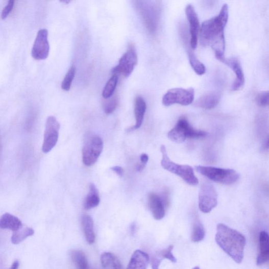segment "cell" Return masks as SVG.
Instances as JSON below:
<instances>
[{
    "mask_svg": "<svg viewBox=\"0 0 269 269\" xmlns=\"http://www.w3.org/2000/svg\"><path fill=\"white\" fill-rule=\"evenodd\" d=\"M228 19L229 7L225 4L219 14L205 21L200 29L201 44L211 47L220 61L225 58V29Z\"/></svg>",
    "mask_w": 269,
    "mask_h": 269,
    "instance_id": "cell-1",
    "label": "cell"
},
{
    "mask_svg": "<svg viewBox=\"0 0 269 269\" xmlns=\"http://www.w3.org/2000/svg\"><path fill=\"white\" fill-rule=\"evenodd\" d=\"M215 240L224 252L236 263L240 264L242 262L246 239L240 232L219 224Z\"/></svg>",
    "mask_w": 269,
    "mask_h": 269,
    "instance_id": "cell-2",
    "label": "cell"
},
{
    "mask_svg": "<svg viewBox=\"0 0 269 269\" xmlns=\"http://www.w3.org/2000/svg\"><path fill=\"white\" fill-rule=\"evenodd\" d=\"M160 152L162 154L161 165L164 169L180 177L190 185L197 186L199 184V179L195 176L193 169L190 166L174 163L168 156L165 145L161 146Z\"/></svg>",
    "mask_w": 269,
    "mask_h": 269,
    "instance_id": "cell-3",
    "label": "cell"
},
{
    "mask_svg": "<svg viewBox=\"0 0 269 269\" xmlns=\"http://www.w3.org/2000/svg\"><path fill=\"white\" fill-rule=\"evenodd\" d=\"M195 169L210 180L224 185L234 184L239 179V174L234 169L204 166H197Z\"/></svg>",
    "mask_w": 269,
    "mask_h": 269,
    "instance_id": "cell-4",
    "label": "cell"
},
{
    "mask_svg": "<svg viewBox=\"0 0 269 269\" xmlns=\"http://www.w3.org/2000/svg\"><path fill=\"white\" fill-rule=\"evenodd\" d=\"M138 10L148 30L155 33L158 28L161 13L159 2H138Z\"/></svg>",
    "mask_w": 269,
    "mask_h": 269,
    "instance_id": "cell-5",
    "label": "cell"
},
{
    "mask_svg": "<svg viewBox=\"0 0 269 269\" xmlns=\"http://www.w3.org/2000/svg\"><path fill=\"white\" fill-rule=\"evenodd\" d=\"M207 135V132L194 129L185 117H182L168 132V137L173 142L182 143L187 138L199 139Z\"/></svg>",
    "mask_w": 269,
    "mask_h": 269,
    "instance_id": "cell-6",
    "label": "cell"
},
{
    "mask_svg": "<svg viewBox=\"0 0 269 269\" xmlns=\"http://www.w3.org/2000/svg\"><path fill=\"white\" fill-rule=\"evenodd\" d=\"M103 150V141L96 135H89L86 137L82 150V160L88 167L93 165L97 161Z\"/></svg>",
    "mask_w": 269,
    "mask_h": 269,
    "instance_id": "cell-7",
    "label": "cell"
},
{
    "mask_svg": "<svg viewBox=\"0 0 269 269\" xmlns=\"http://www.w3.org/2000/svg\"><path fill=\"white\" fill-rule=\"evenodd\" d=\"M194 91L192 88H175L169 89L164 95L163 104L165 106L174 104L187 106L191 104L194 100Z\"/></svg>",
    "mask_w": 269,
    "mask_h": 269,
    "instance_id": "cell-8",
    "label": "cell"
},
{
    "mask_svg": "<svg viewBox=\"0 0 269 269\" xmlns=\"http://www.w3.org/2000/svg\"><path fill=\"white\" fill-rule=\"evenodd\" d=\"M218 203L217 192L213 185L208 182L203 183L199 193V208L205 213H209Z\"/></svg>",
    "mask_w": 269,
    "mask_h": 269,
    "instance_id": "cell-9",
    "label": "cell"
},
{
    "mask_svg": "<svg viewBox=\"0 0 269 269\" xmlns=\"http://www.w3.org/2000/svg\"><path fill=\"white\" fill-rule=\"evenodd\" d=\"M60 124L55 116H49L46 121L42 151L49 153L57 145L59 137Z\"/></svg>",
    "mask_w": 269,
    "mask_h": 269,
    "instance_id": "cell-10",
    "label": "cell"
},
{
    "mask_svg": "<svg viewBox=\"0 0 269 269\" xmlns=\"http://www.w3.org/2000/svg\"><path fill=\"white\" fill-rule=\"evenodd\" d=\"M137 61L136 50L132 45L120 59L118 64L113 69V74L116 75L120 74L125 77H129L136 66Z\"/></svg>",
    "mask_w": 269,
    "mask_h": 269,
    "instance_id": "cell-11",
    "label": "cell"
},
{
    "mask_svg": "<svg viewBox=\"0 0 269 269\" xmlns=\"http://www.w3.org/2000/svg\"><path fill=\"white\" fill-rule=\"evenodd\" d=\"M48 35V31L45 29H40L38 31L31 51V55L34 59L44 60L48 57L50 44Z\"/></svg>",
    "mask_w": 269,
    "mask_h": 269,
    "instance_id": "cell-12",
    "label": "cell"
},
{
    "mask_svg": "<svg viewBox=\"0 0 269 269\" xmlns=\"http://www.w3.org/2000/svg\"><path fill=\"white\" fill-rule=\"evenodd\" d=\"M186 14L190 24V47L195 49L198 43L199 35L200 32V24L198 15L191 5H188L186 8Z\"/></svg>",
    "mask_w": 269,
    "mask_h": 269,
    "instance_id": "cell-13",
    "label": "cell"
},
{
    "mask_svg": "<svg viewBox=\"0 0 269 269\" xmlns=\"http://www.w3.org/2000/svg\"><path fill=\"white\" fill-rule=\"evenodd\" d=\"M227 65L234 71L236 79L231 87L232 91H238L240 90L244 86L245 79L243 71L239 60L235 58L226 59L225 58L221 61Z\"/></svg>",
    "mask_w": 269,
    "mask_h": 269,
    "instance_id": "cell-14",
    "label": "cell"
},
{
    "mask_svg": "<svg viewBox=\"0 0 269 269\" xmlns=\"http://www.w3.org/2000/svg\"><path fill=\"white\" fill-rule=\"evenodd\" d=\"M159 195L152 193L149 197V205L155 219H162L165 216L166 201Z\"/></svg>",
    "mask_w": 269,
    "mask_h": 269,
    "instance_id": "cell-15",
    "label": "cell"
},
{
    "mask_svg": "<svg viewBox=\"0 0 269 269\" xmlns=\"http://www.w3.org/2000/svg\"><path fill=\"white\" fill-rule=\"evenodd\" d=\"M268 235L266 231H262L259 237V253L257 259V264L261 265L265 263L269 258Z\"/></svg>",
    "mask_w": 269,
    "mask_h": 269,
    "instance_id": "cell-16",
    "label": "cell"
},
{
    "mask_svg": "<svg viewBox=\"0 0 269 269\" xmlns=\"http://www.w3.org/2000/svg\"><path fill=\"white\" fill-rule=\"evenodd\" d=\"M146 111V103L145 101L140 96H137L135 100L134 109L136 123L133 127L129 129V132L138 130L141 127Z\"/></svg>",
    "mask_w": 269,
    "mask_h": 269,
    "instance_id": "cell-17",
    "label": "cell"
},
{
    "mask_svg": "<svg viewBox=\"0 0 269 269\" xmlns=\"http://www.w3.org/2000/svg\"><path fill=\"white\" fill-rule=\"evenodd\" d=\"M221 99V95L217 92H211L203 95L195 105L200 108L205 110H211L216 107Z\"/></svg>",
    "mask_w": 269,
    "mask_h": 269,
    "instance_id": "cell-18",
    "label": "cell"
},
{
    "mask_svg": "<svg viewBox=\"0 0 269 269\" xmlns=\"http://www.w3.org/2000/svg\"><path fill=\"white\" fill-rule=\"evenodd\" d=\"M149 262V255L137 250L133 254L127 269H147Z\"/></svg>",
    "mask_w": 269,
    "mask_h": 269,
    "instance_id": "cell-19",
    "label": "cell"
},
{
    "mask_svg": "<svg viewBox=\"0 0 269 269\" xmlns=\"http://www.w3.org/2000/svg\"><path fill=\"white\" fill-rule=\"evenodd\" d=\"M173 249L174 246L170 245L168 248L156 253L152 259V269H159L161 261L165 259H167L174 263L177 262L176 258L172 254Z\"/></svg>",
    "mask_w": 269,
    "mask_h": 269,
    "instance_id": "cell-20",
    "label": "cell"
},
{
    "mask_svg": "<svg viewBox=\"0 0 269 269\" xmlns=\"http://www.w3.org/2000/svg\"><path fill=\"white\" fill-rule=\"evenodd\" d=\"M22 226L21 221L10 213H5L0 218V228L9 229L15 232L20 230Z\"/></svg>",
    "mask_w": 269,
    "mask_h": 269,
    "instance_id": "cell-21",
    "label": "cell"
},
{
    "mask_svg": "<svg viewBox=\"0 0 269 269\" xmlns=\"http://www.w3.org/2000/svg\"><path fill=\"white\" fill-rule=\"evenodd\" d=\"M82 225L86 241L89 244H93L95 240L93 219L89 215L84 214L82 218Z\"/></svg>",
    "mask_w": 269,
    "mask_h": 269,
    "instance_id": "cell-22",
    "label": "cell"
},
{
    "mask_svg": "<svg viewBox=\"0 0 269 269\" xmlns=\"http://www.w3.org/2000/svg\"><path fill=\"white\" fill-rule=\"evenodd\" d=\"M100 203L99 192L95 185L91 183L89 186V192L84 203L85 210H89L97 207Z\"/></svg>",
    "mask_w": 269,
    "mask_h": 269,
    "instance_id": "cell-23",
    "label": "cell"
},
{
    "mask_svg": "<svg viewBox=\"0 0 269 269\" xmlns=\"http://www.w3.org/2000/svg\"><path fill=\"white\" fill-rule=\"evenodd\" d=\"M102 269H124L119 260L111 253H105L101 256Z\"/></svg>",
    "mask_w": 269,
    "mask_h": 269,
    "instance_id": "cell-24",
    "label": "cell"
},
{
    "mask_svg": "<svg viewBox=\"0 0 269 269\" xmlns=\"http://www.w3.org/2000/svg\"><path fill=\"white\" fill-rule=\"evenodd\" d=\"M186 46L188 57L190 64L194 72L199 76H203L206 73V67L204 64L197 58L193 50L189 46Z\"/></svg>",
    "mask_w": 269,
    "mask_h": 269,
    "instance_id": "cell-25",
    "label": "cell"
},
{
    "mask_svg": "<svg viewBox=\"0 0 269 269\" xmlns=\"http://www.w3.org/2000/svg\"><path fill=\"white\" fill-rule=\"evenodd\" d=\"M205 236V228L199 219L195 218L193 223L191 236V241L193 242H199L202 241Z\"/></svg>",
    "mask_w": 269,
    "mask_h": 269,
    "instance_id": "cell-26",
    "label": "cell"
},
{
    "mask_svg": "<svg viewBox=\"0 0 269 269\" xmlns=\"http://www.w3.org/2000/svg\"><path fill=\"white\" fill-rule=\"evenodd\" d=\"M34 234V230L33 229L28 227L22 228V227L20 230L14 232L11 237L12 243L14 244H19Z\"/></svg>",
    "mask_w": 269,
    "mask_h": 269,
    "instance_id": "cell-27",
    "label": "cell"
},
{
    "mask_svg": "<svg viewBox=\"0 0 269 269\" xmlns=\"http://www.w3.org/2000/svg\"><path fill=\"white\" fill-rule=\"evenodd\" d=\"M70 257L77 269H89L86 257L81 251H72Z\"/></svg>",
    "mask_w": 269,
    "mask_h": 269,
    "instance_id": "cell-28",
    "label": "cell"
},
{
    "mask_svg": "<svg viewBox=\"0 0 269 269\" xmlns=\"http://www.w3.org/2000/svg\"><path fill=\"white\" fill-rule=\"evenodd\" d=\"M118 82V76L114 75L105 85L102 93V96L105 100L111 97L114 93L117 83Z\"/></svg>",
    "mask_w": 269,
    "mask_h": 269,
    "instance_id": "cell-29",
    "label": "cell"
},
{
    "mask_svg": "<svg viewBox=\"0 0 269 269\" xmlns=\"http://www.w3.org/2000/svg\"><path fill=\"white\" fill-rule=\"evenodd\" d=\"M76 74V67L71 66L68 70L61 85L63 90L68 91L70 90L71 84L74 81Z\"/></svg>",
    "mask_w": 269,
    "mask_h": 269,
    "instance_id": "cell-30",
    "label": "cell"
},
{
    "mask_svg": "<svg viewBox=\"0 0 269 269\" xmlns=\"http://www.w3.org/2000/svg\"><path fill=\"white\" fill-rule=\"evenodd\" d=\"M119 103L118 97L117 95L112 96L107 99L103 104V109L106 114L113 113L116 109Z\"/></svg>",
    "mask_w": 269,
    "mask_h": 269,
    "instance_id": "cell-31",
    "label": "cell"
},
{
    "mask_svg": "<svg viewBox=\"0 0 269 269\" xmlns=\"http://www.w3.org/2000/svg\"><path fill=\"white\" fill-rule=\"evenodd\" d=\"M256 102L261 107H266L268 105V91H263L258 94L256 97Z\"/></svg>",
    "mask_w": 269,
    "mask_h": 269,
    "instance_id": "cell-32",
    "label": "cell"
},
{
    "mask_svg": "<svg viewBox=\"0 0 269 269\" xmlns=\"http://www.w3.org/2000/svg\"><path fill=\"white\" fill-rule=\"evenodd\" d=\"M15 2L13 0L9 1L6 6L4 8L2 11V17L3 19H6L8 15L12 12L14 7Z\"/></svg>",
    "mask_w": 269,
    "mask_h": 269,
    "instance_id": "cell-33",
    "label": "cell"
},
{
    "mask_svg": "<svg viewBox=\"0 0 269 269\" xmlns=\"http://www.w3.org/2000/svg\"><path fill=\"white\" fill-rule=\"evenodd\" d=\"M149 159V157L146 154H142L140 157V164L145 166Z\"/></svg>",
    "mask_w": 269,
    "mask_h": 269,
    "instance_id": "cell-34",
    "label": "cell"
},
{
    "mask_svg": "<svg viewBox=\"0 0 269 269\" xmlns=\"http://www.w3.org/2000/svg\"><path fill=\"white\" fill-rule=\"evenodd\" d=\"M111 169L115 172L118 176L121 177L123 175L124 169L123 168L118 166H114L111 168Z\"/></svg>",
    "mask_w": 269,
    "mask_h": 269,
    "instance_id": "cell-35",
    "label": "cell"
},
{
    "mask_svg": "<svg viewBox=\"0 0 269 269\" xmlns=\"http://www.w3.org/2000/svg\"><path fill=\"white\" fill-rule=\"evenodd\" d=\"M19 265H20L19 261L16 260L13 263L10 269H18V268H19Z\"/></svg>",
    "mask_w": 269,
    "mask_h": 269,
    "instance_id": "cell-36",
    "label": "cell"
},
{
    "mask_svg": "<svg viewBox=\"0 0 269 269\" xmlns=\"http://www.w3.org/2000/svg\"><path fill=\"white\" fill-rule=\"evenodd\" d=\"M136 229V225L135 224H133L131 226V232H132V234H134L135 232Z\"/></svg>",
    "mask_w": 269,
    "mask_h": 269,
    "instance_id": "cell-37",
    "label": "cell"
},
{
    "mask_svg": "<svg viewBox=\"0 0 269 269\" xmlns=\"http://www.w3.org/2000/svg\"><path fill=\"white\" fill-rule=\"evenodd\" d=\"M192 269H201V268L199 266H195Z\"/></svg>",
    "mask_w": 269,
    "mask_h": 269,
    "instance_id": "cell-38",
    "label": "cell"
},
{
    "mask_svg": "<svg viewBox=\"0 0 269 269\" xmlns=\"http://www.w3.org/2000/svg\"><path fill=\"white\" fill-rule=\"evenodd\" d=\"M62 3H65V4H68V3H70V2H69V1H68V2L64 1V2H62Z\"/></svg>",
    "mask_w": 269,
    "mask_h": 269,
    "instance_id": "cell-39",
    "label": "cell"
}]
</instances>
